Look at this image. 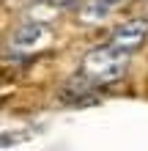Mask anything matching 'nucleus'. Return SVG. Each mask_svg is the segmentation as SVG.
Returning a JSON list of instances; mask_svg holds the SVG:
<instances>
[{
	"mask_svg": "<svg viewBox=\"0 0 148 151\" xmlns=\"http://www.w3.org/2000/svg\"><path fill=\"white\" fill-rule=\"evenodd\" d=\"M121 0H82L80 6V19L85 25H93V22H102L118 8Z\"/></svg>",
	"mask_w": 148,
	"mask_h": 151,
	"instance_id": "39448f33",
	"label": "nucleus"
},
{
	"mask_svg": "<svg viewBox=\"0 0 148 151\" xmlns=\"http://www.w3.org/2000/svg\"><path fill=\"white\" fill-rule=\"evenodd\" d=\"M148 36V19L145 17H132V19H124L115 30L110 33V44L126 50V52H134Z\"/></svg>",
	"mask_w": 148,
	"mask_h": 151,
	"instance_id": "f03ea898",
	"label": "nucleus"
},
{
	"mask_svg": "<svg viewBox=\"0 0 148 151\" xmlns=\"http://www.w3.org/2000/svg\"><path fill=\"white\" fill-rule=\"evenodd\" d=\"M77 0H49V6L52 8H69V6H74Z\"/></svg>",
	"mask_w": 148,
	"mask_h": 151,
	"instance_id": "423d86ee",
	"label": "nucleus"
},
{
	"mask_svg": "<svg viewBox=\"0 0 148 151\" xmlns=\"http://www.w3.org/2000/svg\"><path fill=\"white\" fill-rule=\"evenodd\" d=\"M96 83L93 80H88L82 72L77 74V77H71L69 83L60 88V102L63 104H74V107H80V104H91V102H96Z\"/></svg>",
	"mask_w": 148,
	"mask_h": 151,
	"instance_id": "7ed1b4c3",
	"label": "nucleus"
},
{
	"mask_svg": "<svg viewBox=\"0 0 148 151\" xmlns=\"http://www.w3.org/2000/svg\"><path fill=\"white\" fill-rule=\"evenodd\" d=\"M49 41V30L39 22H28L22 28H16L11 33V47L16 52H33V50H41L44 44Z\"/></svg>",
	"mask_w": 148,
	"mask_h": 151,
	"instance_id": "20e7f679",
	"label": "nucleus"
},
{
	"mask_svg": "<svg viewBox=\"0 0 148 151\" xmlns=\"http://www.w3.org/2000/svg\"><path fill=\"white\" fill-rule=\"evenodd\" d=\"M129 55L132 52L115 47V44H104V47H93L88 55L82 58L80 72L93 80L96 85H112L126 74L129 69Z\"/></svg>",
	"mask_w": 148,
	"mask_h": 151,
	"instance_id": "f257e3e1",
	"label": "nucleus"
}]
</instances>
